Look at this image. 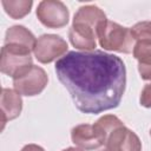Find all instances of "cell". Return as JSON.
Here are the masks:
<instances>
[{"instance_id": "cell-1", "label": "cell", "mask_w": 151, "mask_h": 151, "mask_svg": "<svg viewBox=\"0 0 151 151\" xmlns=\"http://www.w3.org/2000/svg\"><path fill=\"white\" fill-rule=\"evenodd\" d=\"M59 81L83 113L97 114L116 109L126 86L123 60L103 51H71L55 63Z\"/></svg>"}, {"instance_id": "cell-2", "label": "cell", "mask_w": 151, "mask_h": 151, "mask_svg": "<svg viewBox=\"0 0 151 151\" xmlns=\"http://www.w3.org/2000/svg\"><path fill=\"white\" fill-rule=\"evenodd\" d=\"M99 45L106 51L119 53H131L134 47V39L131 29L114 21L105 20L97 27Z\"/></svg>"}, {"instance_id": "cell-3", "label": "cell", "mask_w": 151, "mask_h": 151, "mask_svg": "<svg viewBox=\"0 0 151 151\" xmlns=\"http://www.w3.org/2000/svg\"><path fill=\"white\" fill-rule=\"evenodd\" d=\"M33 66V60L31 57V50L24 46L5 44L1 48L0 59V71L15 78L31 68Z\"/></svg>"}, {"instance_id": "cell-4", "label": "cell", "mask_w": 151, "mask_h": 151, "mask_svg": "<svg viewBox=\"0 0 151 151\" xmlns=\"http://www.w3.org/2000/svg\"><path fill=\"white\" fill-rule=\"evenodd\" d=\"M48 83V77L44 68L33 65L31 68L13 78L14 90L21 96L33 97L40 94Z\"/></svg>"}, {"instance_id": "cell-5", "label": "cell", "mask_w": 151, "mask_h": 151, "mask_svg": "<svg viewBox=\"0 0 151 151\" xmlns=\"http://www.w3.org/2000/svg\"><path fill=\"white\" fill-rule=\"evenodd\" d=\"M37 18L47 28H61L67 25L70 12L59 0H44L37 7Z\"/></svg>"}, {"instance_id": "cell-6", "label": "cell", "mask_w": 151, "mask_h": 151, "mask_svg": "<svg viewBox=\"0 0 151 151\" xmlns=\"http://www.w3.org/2000/svg\"><path fill=\"white\" fill-rule=\"evenodd\" d=\"M106 132L97 124H80L71 130L72 142L83 150H96L106 144Z\"/></svg>"}, {"instance_id": "cell-7", "label": "cell", "mask_w": 151, "mask_h": 151, "mask_svg": "<svg viewBox=\"0 0 151 151\" xmlns=\"http://www.w3.org/2000/svg\"><path fill=\"white\" fill-rule=\"evenodd\" d=\"M67 42L55 34H42L37 39L34 55L41 64H50L67 52Z\"/></svg>"}, {"instance_id": "cell-8", "label": "cell", "mask_w": 151, "mask_h": 151, "mask_svg": "<svg viewBox=\"0 0 151 151\" xmlns=\"http://www.w3.org/2000/svg\"><path fill=\"white\" fill-rule=\"evenodd\" d=\"M106 151H142V142L139 137L125 125L117 127L109 136Z\"/></svg>"}, {"instance_id": "cell-9", "label": "cell", "mask_w": 151, "mask_h": 151, "mask_svg": "<svg viewBox=\"0 0 151 151\" xmlns=\"http://www.w3.org/2000/svg\"><path fill=\"white\" fill-rule=\"evenodd\" d=\"M68 38L71 44L84 52H92L96 51L97 46V32L90 26L72 22V26L68 29Z\"/></svg>"}, {"instance_id": "cell-10", "label": "cell", "mask_w": 151, "mask_h": 151, "mask_svg": "<svg viewBox=\"0 0 151 151\" xmlns=\"http://www.w3.org/2000/svg\"><path fill=\"white\" fill-rule=\"evenodd\" d=\"M22 110L21 94L12 88H2L1 92V123L2 129L8 120H13L20 116Z\"/></svg>"}, {"instance_id": "cell-11", "label": "cell", "mask_w": 151, "mask_h": 151, "mask_svg": "<svg viewBox=\"0 0 151 151\" xmlns=\"http://www.w3.org/2000/svg\"><path fill=\"white\" fill-rule=\"evenodd\" d=\"M105 20H107L105 13L98 6H94V5H86V6L79 7V9L77 11L73 18V22L90 26L93 29H96V32H97L98 25Z\"/></svg>"}, {"instance_id": "cell-12", "label": "cell", "mask_w": 151, "mask_h": 151, "mask_svg": "<svg viewBox=\"0 0 151 151\" xmlns=\"http://www.w3.org/2000/svg\"><path fill=\"white\" fill-rule=\"evenodd\" d=\"M37 39L33 35V33L27 29L25 26L21 25H14L11 26L5 34V44H13L19 45L29 48L31 51L34 50Z\"/></svg>"}, {"instance_id": "cell-13", "label": "cell", "mask_w": 151, "mask_h": 151, "mask_svg": "<svg viewBox=\"0 0 151 151\" xmlns=\"http://www.w3.org/2000/svg\"><path fill=\"white\" fill-rule=\"evenodd\" d=\"M1 5L5 12L13 19H22L26 17L33 6L32 0H2Z\"/></svg>"}, {"instance_id": "cell-14", "label": "cell", "mask_w": 151, "mask_h": 151, "mask_svg": "<svg viewBox=\"0 0 151 151\" xmlns=\"http://www.w3.org/2000/svg\"><path fill=\"white\" fill-rule=\"evenodd\" d=\"M130 29L136 41H151V21L137 22Z\"/></svg>"}, {"instance_id": "cell-15", "label": "cell", "mask_w": 151, "mask_h": 151, "mask_svg": "<svg viewBox=\"0 0 151 151\" xmlns=\"http://www.w3.org/2000/svg\"><path fill=\"white\" fill-rule=\"evenodd\" d=\"M138 60V72L140 78L144 80H151V54L142 55L137 58Z\"/></svg>"}, {"instance_id": "cell-16", "label": "cell", "mask_w": 151, "mask_h": 151, "mask_svg": "<svg viewBox=\"0 0 151 151\" xmlns=\"http://www.w3.org/2000/svg\"><path fill=\"white\" fill-rule=\"evenodd\" d=\"M139 103L144 107H147V109L151 107V84H146L142 90Z\"/></svg>"}, {"instance_id": "cell-17", "label": "cell", "mask_w": 151, "mask_h": 151, "mask_svg": "<svg viewBox=\"0 0 151 151\" xmlns=\"http://www.w3.org/2000/svg\"><path fill=\"white\" fill-rule=\"evenodd\" d=\"M20 151H45V150L41 146L37 145V144H27Z\"/></svg>"}, {"instance_id": "cell-18", "label": "cell", "mask_w": 151, "mask_h": 151, "mask_svg": "<svg viewBox=\"0 0 151 151\" xmlns=\"http://www.w3.org/2000/svg\"><path fill=\"white\" fill-rule=\"evenodd\" d=\"M63 151H83V150L81 149H78V147H67V149H65Z\"/></svg>"}, {"instance_id": "cell-19", "label": "cell", "mask_w": 151, "mask_h": 151, "mask_svg": "<svg viewBox=\"0 0 151 151\" xmlns=\"http://www.w3.org/2000/svg\"><path fill=\"white\" fill-rule=\"evenodd\" d=\"M101 151H106V150H105V149H104V150H101Z\"/></svg>"}, {"instance_id": "cell-20", "label": "cell", "mask_w": 151, "mask_h": 151, "mask_svg": "<svg viewBox=\"0 0 151 151\" xmlns=\"http://www.w3.org/2000/svg\"><path fill=\"white\" fill-rule=\"evenodd\" d=\"M150 136H151V130H150Z\"/></svg>"}]
</instances>
